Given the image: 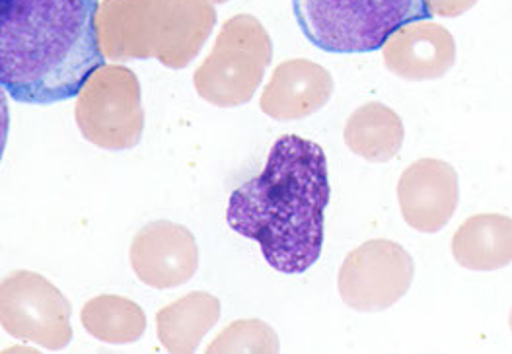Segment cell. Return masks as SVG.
Segmentation results:
<instances>
[{"label": "cell", "instance_id": "6da1fadb", "mask_svg": "<svg viewBox=\"0 0 512 354\" xmlns=\"http://www.w3.org/2000/svg\"><path fill=\"white\" fill-rule=\"evenodd\" d=\"M331 187L328 158L318 142L279 137L263 172L232 191L228 226L259 244L279 273L308 271L322 255Z\"/></svg>", "mask_w": 512, "mask_h": 354}, {"label": "cell", "instance_id": "7a4b0ae2", "mask_svg": "<svg viewBox=\"0 0 512 354\" xmlns=\"http://www.w3.org/2000/svg\"><path fill=\"white\" fill-rule=\"evenodd\" d=\"M100 0H0V82L20 104L76 98L106 65Z\"/></svg>", "mask_w": 512, "mask_h": 354}, {"label": "cell", "instance_id": "3957f363", "mask_svg": "<svg viewBox=\"0 0 512 354\" xmlns=\"http://www.w3.org/2000/svg\"><path fill=\"white\" fill-rule=\"evenodd\" d=\"M217 22L209 0H104L98 34L111 61L158 59L168 69L187 67Z\"/></svg>", "mask_w": 512, "mask_h": 354}, {"label": "cell", "instance_id": "277c9868", "mask_svg": "<svg viewBox=\"0 0 512 354\" xmlns=\"http://www.w3.org/2000/svg\"><path fill=\"white\" fill-rule=\"evenodd\" d=\"M304 37L328 53H370L400 28L429 20L427 0H293Z\"/></svg>", "mask_w": 512, "mask_h": 354}, {"label": "cell", "instance_id": "5b68a950", "mask_svg": "<svg viewBox=\"0 0 512 354\" xmlns=\"http://www.w3.org/2000/svg\"><path fill=\"white\" fill-rule=\"evenodd\" d=\"M271 57L273 43L263 24L238 14L224 22L211 55L193 74L195 90L211 106H242L254 98Z\"/></svg>", "mask_w": 512, "mask_h": 354}, {"label": "cell", "instance_id": "8992f818", "mask_svg": "<svg viewBox=\"0 0 512 354\" xmlns=\"http://www.w3.org/2000/svg\"><path fill=\"white\" fill-rule=\"evenodd\" d=\"M74 119L82 137L104 150L137 146L145 131L137 74L119 65L100 67L82 86Z\"/></svg>", "mask_w": 512, "mask_h": 354}, {"label": "cell", "instance_id": "52a82bcc", "mask_svg": "<svg viewBox=\"0 0 512 354\" xmlns=\"http://www.w3.org/2000/svg\"><path fill=\"white\" fill-rule=\"evenodd\" d=\"M73 306L67 296L34 271H14L0 286V321L8 335L61 351L73 341Z\"/></svg>", "mask_w": 512, "mask_h": 354}, {"label": "cell", "instance_id": "ba28073f", "mask_svg": "<svg viewBox=\"0 0 512 354\" xmlns=\"http://www.w3.org/2000/svg\"><path fill=\"white\" fill-rule=\"evenodd\" d=\"M415 279L413 257L392 240L353 249L337 277L341 300L357 312H384L400 302Z\"/></svg>", "mask_w": 512, "mask_h": 354}, {"label": "cell", "instance_id": "9c48e42d", "mask_svg": "<svg viewBox=\"0 0 512 354\" xmlns=\"http://www.w3.org/2000/svg\"><path fill=\"white\" fill-rule=\"evenodd\" d=\"M129 259L141 283L168 290L193 279L199 267V246L189 228L156 220L135 234Z\"/></svg>", "mask_w": 512, "mask_h": 354}, {"label": "cell", "instance_id": "30bf717a", "mask_svg": "<svg viewBox=\"0 0 512 354\" xmlns=\"http://www.w3.org/2000/svg\"><path fill=\"white\" fill-rule=\"evenodd\" d=\"M458 201V174L444 160L421 158L398 181L403 220L417 232L437 234L456 213Z\"/></svg>", "mask_w": 512, "mask_h": 354}, {"label": "cell", "instance_id": "8fae6325", "mask_svg": "<svg viewBox=\"0 0 512 354\" xmlns=\"http://www.w3.org/2000/svg\"><path fill=\"white\" fill-rule=\"evenodd\" d=\"M382 53L388 71L403 80H437L456 63V41L444 26L419 20L400 28L384 43Z\"/></svg>", "mask_w": 512, "mask_h": 354}, {"label": "cell", "instance_id": "7c38bea8", "mask_svg": "<svg viewBox=\"0 0 512 354\" xmlns=\"http://www.w3.org/2000/svg\"><path fill=\"white\" fill-rule=\"evenodd\" d=\"M331 94L330 72L312 61L291 59L275 69L263 88L259 107L271 119L296 121L320 111L330 102Z\"/></svg>", "mask_w": 512, "mask_h": 354}, {"label": "cell", "instance_id": "4fadbf2b", "mask_svg": "<svg viewBox=\"0 0 512 354\" xmlns=\"http://www.w3.org/2000/svg\"><path fill=\"white\" fill-rule=\"evenodd\" d=\"M456 263L470 271H497L512 263V218L505 214H474L452 238Z\"/></svg>", "mask_w": 512, "mask_h": 354}, {"label": "cell", "instance_id": "5bb4252c", "mask_svg": "<svg viewBox=\"0 0 512 354\" xmlns=\"http://www.w3.org/2000/svg\"><path fill=\"white\" fill-rule=\"evenodd\" d=\"M220 302L209 292H189L156 314V331L168 353L191 354L217 325Z\"/></svg>", "mask_w": 512, "mask_h": 354}, {"label": "cell", "instance_id": "9a60e30c", "mask_svg": "<svg viewBox=\"0 0 512 354\" xmlns=\"http://www.w3.org/2000/svg\"><path fill=\"white\" fill-rule=\"evenodd\" d=\"M343 139L347 148L366 162H388L402 150L405 129L392 107L370 102L351 113L345 123Z\"/></svg>", "mask_w": 512, "mask_h": 354}, {"label": "cell", "instance_id": "2e32d148", "mask_svg": "<svg viewBox=\"0 0 512 354\" xmlns=\"http://www.w3.org/2000/svg\"><path fill=\"white\" fill-rule=\"evenodd\" d=\"M84 329L110 345H131L147 331V316L143 308L117 294H102L88 300L80 312Z\"/></svg>", "mask_w": 512, "mask_h": 354}, {"label": "cell", "instance_id": "e0dca14e", "mask_svg": "<svg viewBox=\"0 0 512 354\" xmlns=\"http://www.w3.org/2000/svg\"><path fill=\"white\" fill-rule=\"evenodd\" d=\"M279 337L261 319H238L226 325L207 353H279Z\"/></svg>", "mask_w": 512, "mask_h": 354}, {"label": "cell", "instance_id": "ac0fdd59", "mask_svg": "<svg viewBox=\"0 0 512 354\" xmlns=\"http://www.w3.org/2000/svg\"><path fill=\"white\" fill-rule=\"evenodd\" d=\"M477 0H427V8L431 16L456 18L476 6Z\"/></svg>", "mask_w": 512, "mask_h": 354}, {"label": "cell", "instance_id": "d6986e66", "mask_svg": "<svg viewBox=\"0 0 512 354\" xmlns=\"http://www.w3.org/2000/svg\"><path fill=\"white\" fill-rule=\"evenodd\" d=\"M209 2H217V4H224V2H228V0H209Z\"/></svg>", "mask_w": 512, "mask_h": 354}, {"label": "cell", "instance_id": "ffe728a7", "mask_svg": "<svg viewBox=\"0 0 512 354\" xmlns=\"http://www.w3.org/2000/svg\"><path fill=\"white\" fill-rule=\"evenodd\" d=\"M511 329H512V312H511Z\"/></svg>", "mask_w": 512, "mask_h": 354}]
</instances>
